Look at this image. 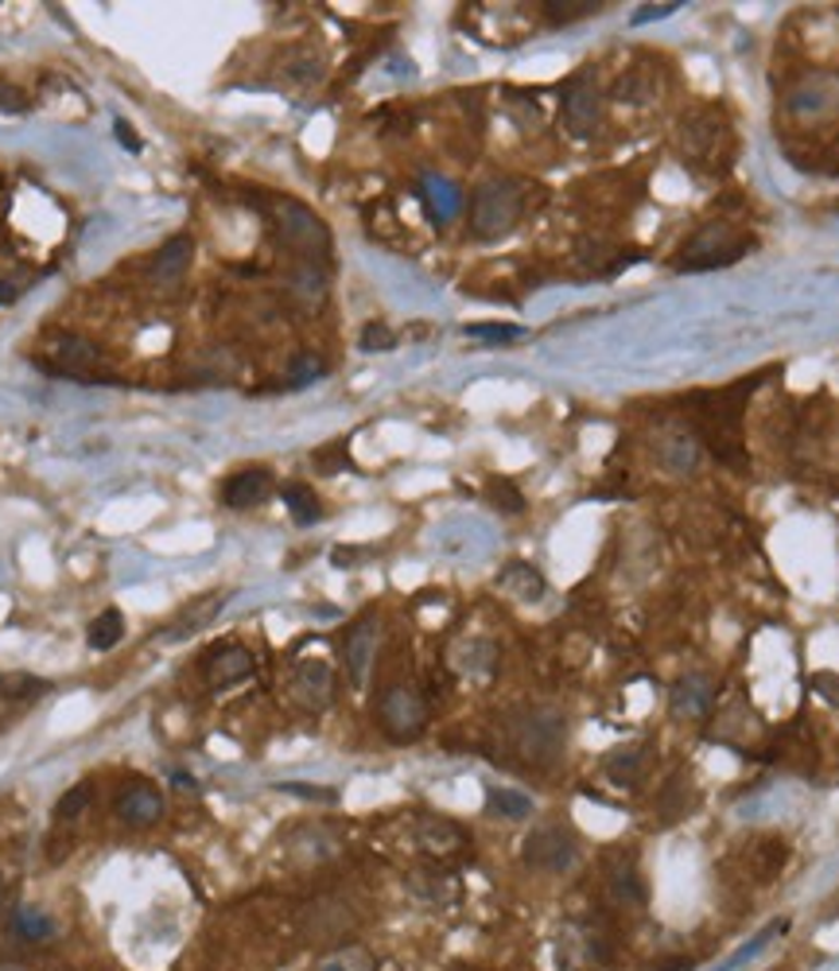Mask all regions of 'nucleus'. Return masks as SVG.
Returning a JSON list of instances; mask_svg holds the SVG:
<instances>
[{
  "label": "nucleus",
  "mask_w": 839,
  "mask_h": 971,
  "mask_svg": "<svg viewBox=\"0 0 839 971\" xmlns=\"http://www.w3.org/2000/svg\"><path fill=\"white\" fill-rule=\"evenodd\" d=\"M563 739H568V723L552 707H528L513 723V750L528 766H556L563 754Z\"/></svg>",
  "instance_id": "1"
},
{
  "label": "nucleus",
  "mask_w": 839,
  "mask_h": 971,
  "mask_svg": "<svg viewBox=\"0 0 839 971\" xmlns=\"http://www.w3.org/2000/svg\"><path fill=\"white\" fill-rule=\"evenodd\" d=\"M268 215L277 222V233L288 250L304 253V260H315V265L327 260V253H331V233H327V226H323L307 206L292 203V198H272Z\"/></svg>",
  "instance_id": "2"
},
{
  "label": "nucleus",
  "mask_w": 839,
  "mask_h": 971,
  "mask_svg": "<svg viewBox=\"0 0 839 971\" xmlns=\"http://www.w3.org/2000/svg\"><path fill=\"white\" fill-rule=\"evenodd\" d=\"M521 215V191L518 183H509V179H490L478 187L471 203V226H474V238L494 241L501 233L513 230Z\"/></svg>",
  "instance_id": "3"
},
{
  "label": "nucleus",
  "mask_w": 839,
  "mask_h": 971,
  "mask_svg": "<svg viewBox=\"0 0 839 971\" xmlns=\"http://www.w3.org/2000/svg\"><path fill=\"white\" fill-rule=\"evenodd\" d=\"M377 723H381V731L393 742H416L424 735V727H428V704H424L420 688H385V695L377 700Z\"/></svg>",
  "instance_id": "4"
},
{
  "label": "nucleus",
  "mask_w": 839,
  "mask_h": 971,
  "mask_svg": "<svg viewBox=\"0 0 839 971\" xmlns=\"http://www.w3.org/2000/svg\"><path fill=\"white\" fill-rule=\"evenodd\" d=\"M521 859L525 866L540 874H563L580 863V836L563 824H540L525 836V847H521Z\"/></svg>",
  "instance_id": "5"
},
{
  "label": "nucleus",
  "mask_w": 839,
  "mask_h": 971,
  "mask_svg": "<svg viewBox=\"0 0 839 971\" xmlns=\"http://www.w3.org/2000/svg\"><path fill=\"white\" fill-rule=\"evenodd\" d=\"M746 250V241L734 238V230L727 222H712L696 233V238L688 241L684 250H680L677 268L684 272H704V268H719V265H731L739 260V253Z\"/></svg>",
  "instance_id": "6"
},
{
  "label": "nucleus",
  "mask_w": 839,
  "mask_h": 971,
  "mask_svg": "<svg viewBox=\"0 0 839 971\" xmlns=\"http://www.w3.org/2000/svg\"><path fill=\"white\" fill-rule=\"evenodd\" d=\"M113 812H117V821L125 824V828H153V824L163 821V812H168V804H163V793L156 789V785H129L125 793L113 801Z\"/></svg>",
  "instance_id": "7"
},
{
  "label": "nucleus",
  "mask_w": 839,
  "mask_h": 971,
  "mask_svg": "<svg viewBox=\"0 0 839 971\" xmlns=\"http://www.w3.org/2000/svg\"><path fill=\"white\" fill-rule=\"evenodd\" d=\"M374 657H377V618L366 615L357 618L346 630V638H342V660H346L350 684L354 688L366 684L369 669H374Z\"/></svg>",
  "instance_id": "8"
},
{
  "label": "nucleus",
  "mask_w": 839,
  "mask_h": 971,
  "mask_svg": "<svg viewBox=\"0 0 839 971\" xmlns=\"http://www.w3.org/2000/svg\"><path fill=\"white\" fill-rule=\"evenodd\" d=\"M292 692L295 700L307 707V712H327L335 700V677H331V665L319 657H307L295 665V677H292Z\"/></svg>",
  "instance_id": "9"
},
{
  "label": "nucleus",
  "mask_w": 839,
  "mask_h": 971,
  "mask_svg": "<svg viewBox=\"0 0 839 971\" xmlns=\"http://www.w3.org/2000/svg\"><path fill=\"white\" fill-rule=\"evenodd\" d=\"M54 374H71V377H94L101 369V350L94 342L78 339V335H54L51 347V366Z\"/></svg>",
  "instance_id": "10"
},
{
  "label": "nucleus",
  "mask_w": 839,
  "mask_h": 971,
  "mask_svg": "<svg viewBox=\"0 0 839 971\" xmlns=\"http://www.w3.org/2000/svg\"><path fill=\"white\" fill-rule=\"evenodd\" d=\"M253 653L245 645H218L210 657H206V684L210 688H233L242 684V680L253 677Z\"/></svg>",
  "instance_id": "11"
},
{
  "label": "nucleus",
  "mask_w": 839,
  "mask_h": 971,
  "mask_svg": "<svg viewBox=\"0 0 839 971\" xmlns=\"http://www.w3.org/2000/svg\"><path fill=\"white\" fill-rule=\"evenodd\" d=\"M712 700H715L712 677H704V672H688V677H680L677 684H672L669 712L677 715V719H700V715L712 707Z\"/></svg>",
  "instance_id": "12"
},
{
  "label": "nucleus",
  "mask_w": 839,
  "mask_h": 971,
  "mask_svg": "<svg viewBox=\"0 0 839 971\" xmlns=\"http://www.w3.org/2000/svg\"><path fill=\"white\" fill-rule=\"evenodd\" d=\"M191 257H195V241H191L187 233L168 238L160 245V253L153 257V284L156 288H175L179 280L187 277Z\"/></svg>",
  "instance_id": "13"
},
{
  "label": "nucleus",
  "mask_w": 839,
  "mask_h": 971,
  "mask_svg": "<svg viewBox=\"0 0 839 971\" xmlns=\"http://www.w3.org/2000/svg\"><path fill=\"white\" fill-rule=\"evenodd\" d=\"M272 494V474L265 466H250V471H238L226 478L222 486V501L230 509H253Z\"/></svg>",
  "instance_id": "14"
},
{
  "label": "nucleus",
  "mask_w": 839,
  "mask_h": 971,
  "mask_svg": "<svg viewBox=\"0 0 839 971\" xmlns=\"http://www.w3.org/2000/svg\"><path fill=\"white\" fill-rule=\"evenodd\" d=\"M598 89L587 78H575L563 94V121L575 136H587L598 125Z\"/></svg>",
  "instance_id": "15"
},
{
  "label": "nucleus",
  "mask_w": 839,
  "mask_h": 971,
  "mask_svg": "<svg viewBox=\"0 0 839 971\" xmlns=\"http://www.w3.org/2000/svg\"><path fill=\"white\" fill-rule=\"evenodd\" d=\"M416 843L428 851V855H451L466 843V832L459 824L443 821V816H424L416 824Z\"/></svg>",
  "instance_id": "16"
},
{
  "label": "nucleus",
  "mask_w": 839,
  "mask_h": 971,
  "mask_svg": "<svg viewBox=\"0 0 839 971\" xmlns=\"http://www.w3.org/2000/svg\"><path fill=\"white\" fill-rule=\"evenodd\" d=\"M222 603H226L222 595H203V598H195V603H191V606H183V610H179V618L168 626V633H163V638H168V642H183V638H191V633L206 630V626L215 622L218 610H222Z\"/></svg>",
  "instance_id": "17"
},
{
  "label": "nucleus",
  "mask_w": 839,
  "mask_h": 971,
  "mask_svg": "<svg viewBox=\"0 0 839 971\" xmlns=\"http://www.w3.org/2000/svg\"><path fill=\"white\" fill-rule=\"evenodd\" d=\"M498 587L509 591L513 598H521V603H536V598L545 595V575L533 568V563H506V571L498 575Z\"/></svg>",
  "instance_id": "18"
},
{
  "label": "nucleus",
  "mask_w": 839,
  "mask_h": 971,
  "mask_svg": "<svg viewBox=\"0 0 839 971\" xmlns=\"http://www.w3.org/2000/svg\"><path fill=\"white\" fill-rule=\"evenodd\" d=\"M288 292H292V300L304 303V307H319V303L327 300V272H323V265H315V260L295 265L292 277H288Z\"/></svg>",
  "instance_id": "19"
},
{
  "label": "nucleus",
  "mask_w": 839,
  "mask_h": 971,
  "mask_svg": "<svg viewBox=\"0 0 839 971\" xmlns=\"http://www.w3.org/2000/svg\"><path fill=\"white\" fill-rule=\"evenodd\" d=\"M9 933L24 945H44L54 936V921L47 918L39 906H16L12 909V921H9Z\"/></svg>",
  "instance_id": "20"
},
{
  "label": "nucleus",
  "mask_w": 839,
  "mask_h": 971,
  "mask_svg": "<svg viewBox=\"0 0 839 971\" xmlns=\"http://www.w3.org/2000/svg\"><path fill=\"white\" fill-rule=\"evenodd\" d=\"M610 898L618 901V906H645V883H642V871H637L634 863H625V859H618L615 866H610Z\"/></svg>",
  "instance_id": "21"
},
{
  "label": "nucleus",
  "mask_w": 839,
  "mask_h": 971,
  "mask_svg": "<svg viewBox=\"0 0 839 971\" xmlns=\"http://www.w3.org/2000/svg\"><path fill=\"white\" fill-rule=\"evenodd\" d=\"M451 660H455V669L466 672V677H486V672H494L498 650H494L490 642H483V638H474V642L459 645V650L451 653Z\"/></svg>",
  "instance_id": "22"
},
{
  "label": "nucleus",
  "mask_w": 839,
  "mask_h": 971,
  "mask_svg": "<svg viewBox=\"0 0 839 971\" xmlns=\"http://www.w3.org/2000/svg\"><path fill=\"white\" fill-rule=\"evenodd\" d=\"M121 638H125V615H121V610H117V606H109V610H101V615L94 618V622H89V630H86V642H89V650H98V653L113 650V645L121 642Z\"/></svg>",
  "instance_id": "23"
},
{
  "label": "nucleus",
  "mask_w": 839,
  "mask_h": 971,
  "mask_svg": "<svg viewBox=\"0 0 839 971\" xmlns=\"http://www.w3.org/2000/svg\"><path fill=\"white\" fill-rule=\"evenodd\" d=\"M486 809L490 816H501V821H528L533 816V801L518 789H486Z\"/></svg>",
  "instance_id": "24"
},
{
  "label": "nucleus",
  "mask_w": 839,
  "mask_h": 971,
  "mask_svg": "<svg viewBox=\"0 0 839 971\" xmlns=\"http://www.w3.org/2000/svg\"><path fill=\"white\" fill-rule=\"evenodd\" d=\"M280 494H284V506H288V513H292L295 525H315V521L323 518L319 498H315V490L304 486V482H288Z\"/></svg>",
  "instance_id": "25"
},
{
  "label": "nucleus",
  "mask_w": 839,
  "mask_h": 971,
  "mask_svg": "<svg viewBox=\"0 0 839 971\" xmlns=\"http://www.w3.org/2000/svg\"><path fill=\"white\" fill-rule=\"evenodd\" d=\"M312 971H377V960L369 948L362 945H346V948H335L327 952Z\"/></svg>",
  "instance_id": "26"
},
{
  "label": "nucleus",
  "mask_w": 839,
  "mask_h": 971,
  "mask_svg": "<svg viewBox=\"0 0 839 971\" xmlns=\"http://www.w3.org/2000/svg\"><path fill=\"white\" fill-rule=\"evenodd\" d=\"M696 459H700V447L692 436H669L661 444V463L669 466L672 474H688L696 466Z\"/></svg>",
  "instance_id": "27"
},
{
  "label": "nucleus",
  "mask_w": 839,
  "mask_h": 971,
  "mask_svg": "<svg viewBox=\"0 0 839 971\" xmlns=\"http://www.w3.org/2000/svg\"><path fill=\"white\" fill-rule=\"evenodd\" d=\"M642 762H645V754H642V747H625V750H615V754L607 757V777L615 785H634L637 777H642Z\"/></svg>",
  "instance_id": "28"
},
{
  "label": "nucleus",
  "mask_w": 839,
  "mask_h": 971,
  "mask_svg": "<svg viewBox=\"0 0 839 971\" xmlns=\"http://www.w3.org/2000/svg\"><path fill=\"white\" fill-rule=\"evenodd\" d=\"M51 692V684L32 672H0V695L4 700H39V695Z\"/></svg>",
  "instance_id": "29"
},
{
  "label": "nucleus",
  "mask_w": 839,
  "mask_h": 971,
  "mask_svg": "<svg viewBox=\"0 0 839 971\" xmlns=\"http://www.w3.org/2000/svg\"><path fill=\"white\" fill-rule=\"evenodd\" d=\"M89 801H94V789H89L86 781L74 785V789H66V793L59 797V804H54V821H59V824H74L78 816H86Z\"/></svg>",
  "instance_id": "30"
},
{
  "label": "nucleus",
  "mask_w": 839,
  "mask_h": 971,
  "mask_svg": "<svg viewBox=\"0 0 839 971\" xmlns=\"http://www.w3.org/2000/svg\"><path fill=\"white\" fill-rule=\"evenodd\" d=\"M777 933H786V921H774V925H769V928H762V933H758V936H754L751 945H742V948H739V952H734V956H731V960H727V963H724V968H719V971H734V968H739V963L754 960V956H758V952H762V948H766V945H769V940H774V936H777Z\"/></svg>",
  "instance_id": "31"
},
{
  "label": "nucleus",
  "mask_w": 839,
  "mask_h": 971,
  "mask_svg": "<svg viewBox=\"0 0 839 971\" xmlns=\"http://www.w3.org/2000/svg\"><path fill=\"white\" fill-rule=\"evenodd\" d=\"M486 494H490L494 506L506 509V513H521V509H525V498H521V490L509 478H494L490 486H486Z\"/></svg>",
  "instance_id": "32"
},
{
  "label": "nucleus",
  "mask_w": 839,
  "mask_h": 971,
  "mask_svg": "<svg viewBox=\"0 0 839 971\" xmlns=\"http://www.w3.org/2000/svg\"><path fill=\"white\" fill-rule=\"evenodd\" d=\"M428 203H431V210H436V218H451L455 215V206H459V195H455V187H451V183H443V179H428Z\"/></svg>",
  "instance_id": "33"
},
{
  "label": "nucleus",
  "mask_w": 839,
  "mask_h": 971,
  "mask_svg": "<svg viewBox=\"0 0 839 971\" xmlns=\"http://www.w3.org/2000/svg\"><path fill=\"white\" fill-rule=\"evenodd\" d=\"M545 9L552 20H580V16H595L603 4H598V0H568V4L552 0V4H545Z\"/></svg>",
  "instance_id": "34"
},
{
  "label": "nucleus",
  "mask_w": 839,
  "mask_h": 971,
  "mask_svg": "<svg viewBox=\"0 0 839 971\" xmlns=\"http://www.w3.org/2000/svg\"><path fill=\"white\" fill-rule=\"evenodd\" d=\"M323 369H327V366H323V357L300 354V357H292V366H288V381H292V385H307V381H315Z\"/></svg>",
  "instance_id": "35"
},
{
  "label": "nucleus",
  "mask_w": 839,
  "mask_h": 971,
  "mask_svg": "<svg viewBox=\"0 0 839 971\" xmlns=\"http://www.w3.org/2000/svg\"><path fill=\"white\" fill-rule=\"evenodd\" d=\"M471 339H494V342H506V339H521V327H506V323H471L466 327Z\"/></svg>",
  "instance_id": "36"
},
{
  "label": "nucleus",
  "mask_w": 839,
  "mask_h": 971,
  "mask_svg": "<svg viewBox=\"0 0 839 971\" xmlns=\"http://www.w3.org/2000/svg\"><path fill=\"white\" fill-rule=\"evenodd\" d=\"M397 335L385 323H369L366 330H362V350H369V354H377V350H393Z\"/></svg>",
  "instance_id": "37"
},
{
  "label": "nucleus",
  "mask_w": 839,
  "mask_h": 971,
  "mask_svg": "<svg viewBox=\"0 0 839 971\" xmlns=\"http://www.w3.org/2000/svg\"><path fill=\"white\" fill-rule=\"evenodd\" d=\"M27 109V94L12 82L0 78V113H24Z\"/></svg>",
  "instance_id": "38"
},
{
  "label": "nucleus",
  "mask_w": 839,
  "mask_h": 971,
  "mask_svg": "<svg viewBox=\"0 0 839 971\" xmlns=\"http://www.w3.org/2000/svg\"><path fill=\"white\" fill-rule=\"evenodd\" d=\"M280 789L292 797H304V801H327V804L339 801V793H331V789H312V785H300V781H284Z\"/></svg>",
  "instance_id": "39"
},
{
  "label": "nucleus",
  "mask_w": 839,
  "mask_h": 971,
  "mask_svg": "<svg viewBox=\"0 0 839 971\" xmlns=\"http://www.w3.org/2000/svg\"><path fill=\"white\" fill-rule=\"evenodd\" d=\"M677 9H684V4H645L642 12H634V24L642 27V24H649V20H665V16H672Z\"/></svg>",
  "instance_id": "40"
},
{
  "label": "nucleus",
  "mask_w": 839,
  "mask_h": 971,
  "mask_svg": "<svg viewBox=\"0 0 839 971\" xmlns=\"http://www.w3.org/2000/svg\"><path fill=\"white\" fill-rule=\"evenodd\" d=\"M113 129H117V136H121V141H125V148H129V151H141V141H136V136H133V129H129L125 121H117Z\"/></svg>",
  "instance_id": "41"
},
{
  "label": "nucleus",
  "mask_w": 839,
  "mask_h": 971,
  "mask_svg": "<svg viewBox=\"0 0 839 971\" xmlns=\"http://www.w3.org/2000/svg\"><path fill=\"white\" fill-rule=\"evenodd\" d=\"M4 909H9V883L0 878V913H4Z\"/></svg>",
  "instance_id": "42"
}]
</instances>
